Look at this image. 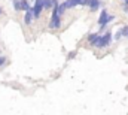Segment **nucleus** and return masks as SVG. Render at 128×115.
<instances>
[{
  "mask_svg": "<svg viewBox=\"0 0 128 115\" xmlns=\"http://www.w3.org/2000/svg\"><path fill=\"white\" fill-rule=\"evenodd\" d=\"M2 14H3V9H2V6H0V15H2Z\"/></svg>",
  "mask_w": 128,
  "mask_h": 115,
  "instance_id": "16",
  "label": "nucleus"
},
{
  "mask_svg": "<svg viewBox=\"0 0 128 115\" xmlns=\"http://www.w3.org/2000/svg\"><path fill=\"white\" fill-rule=\"evenodd\" d=\"M121 33H122V37H127L128 39V26H124L121 29Z\"/></svg>",
  "mask_w": 128,
  "mask_h": 115,
  "instance_id": "12",
  "label": "nucleus"
},
{
  "mask_svg": "<svg viewBox=\"0 0 128 115\" xmlns=\"http://www.w3.org/2000/svg\"><path fill=\"white\" fill-rule=\"evenodd\" d=\"M61 27V17L58 15V5H55L52 8V15L49 20V29L51 30H57Z\"/></svg>",
  "mask_w": 128,
  "mask_h": 115,
  "instance_id": "2",
  "label": "nucleus"
},
{
  "mask_svg": "<svg viewBox=\"0 0 128 115\" xmlns=\"http://www.w3.org/2000/svg\"><path fill=\"white\" fill-rule=\"evenodd\" d=\"M124 2H125V3H127V5H128V0H124Z\"/></svg>",
  "mask_w": 128,
  "mask_h": 115,
  "instance_id": "17",
  "label": "nucleus"
},
{
  "mask_svg": "<svg viewBox=\"0 0 128 115\" xmlns=\"http://www.w3.org/2000/svg\"><path fill=\"white\" fill-rule=\"evenodd\" d=\"M20 5H21V11H28L30 9L28 0H20Z\"/></svg>",
  "mask_w": 128,
  "mask_h": 115,
  "instance_id": "9",
  "label": "nucleus"
},
{
  "mask_svg": "<svg viewBox=\"0 0 128 115\" xmlns=\"http://www.w3.org/2000/svg\"><path fill=\"white\" fill-rule=\"evenodd\" d=\"M98 37H100V33H90L88 34V43L91 46H94L97 43V40H98Z\"/></svg>",
  "mask_w": 128,
  "mask_h": 115,
  "instance_id": "8",
  "label": "nucleus"
},
{
  "mask_svg": "<svg viewBox=\"0 0 128 115\" xmlns=\"http://www.w3.org/2000/svg\"><path fill=\"white\" fill-rule=\"evenodd\" d=\"M4 63H6V57L0 55V66H4Z\"/></svg>",
  "mask_w": 128,
  "mask_h": 115,
  "instance_id": "15",
  "label": "nucleus"
},
{
  "mask_svg": "<svg viewBox=\"0 0 128 115\" xmlns=\"http://www.w3.org/2000/svg\"><path fill=\"white\" fill-rule=\"evenodd\" d=\"M76 54H78V51H70V52L67 54V58H68V60H72V58L76 57Z\"/></svg>",
  "mask_w": 128,
  "mask_h": 115,
  "instance_id": "13",
  "label": "nucleus"
},
{
  "mask_svg": "<svg viewBox=\"0 0 128 115\" xmlns=\"http://www.w3.org/2000/svg\"><path fill=\"white\" fill-rule=\"evenodd\" d=\"M32 11H33L34 20L40 18V14H42V11H43V0H34V5H33Z\"/></svg>",
  "mask_w": 128,
  "mask_h": 115,
  "instance_id": "4",
  "label": "nucleus"
},
{
  "mask_svg": "<svg viewBox=\"0 0 128 115\" xmlns=\"http://www.w3.org/2000/svg\"><path fill=\"white\" fill-rule=\"evenodd\" d=\"M84 6H88L91 11H97L100 8V0H85Z\"/></svg>",
  "mask_w": 128,
  "mask_h": 115,
  "instance_id": "6",
  "label": "nucleus"
},
{
  "mask_svg": "<svg viewBox=\"0 0 128 115\" xmlns=\"http://www.w3.org/2000/svg\"><path fill=\"white\" fill-rule=\"evenodd\" d=\"M112 37H113V34H112L110 31H106L104 34H100V37H98V40H97V43L94 46H96V48H100V49L109 46L110 42H112Z\"/></svg>",
  "mask_w": 128,
  "mask_h": 115,
  "instance_id": "3",
  "label": "nucleus"
},
{
  "mask_svg": "<svg viewBox=\"0 0 128 115\" xmlns=\"http://www.w3.org/2000/svg\"><path fill=\"white\" fill-rule=\"evenodd\" d=\"M52 8V0H43V9H51Z\"/></svg>",
  "mask_w": 128,
  "mask_h": 115,
  "instance_id": "10",
  "label": "nucleus"
},
{
  "mask_svg": "<svg viewBox=\"0 0 128 115\" xmlns=\"http://www.w3.org/2000/svg\"><path fill=\"white\" fill-rule=\"evenodd\" d=\"M116 40H119V39H122V33H121V30H118L116 33H115V36H113Z\"/></svg>",
  "mask_w": 128,
  "mask_h": 115,
  "instance_id": "14",
  "label": "nucleus"
},
{
  "mask_svg": "<svg viewBox=\"0 0 128 115\" xmlns=\"http://www.w3.org/2000/svg\"><path fill=\"white\" fill-rule=\"evenodd\" d=\"M33 20H34V17H33V11H32V8H30L28 11H26V17H24L26 26H30V24L33 23Z\"/></svg>",
  "mask_w": 128,
  "mask_h": 115,
  "instance_id": "7",
  "label": "nucleus"
},
{
  "mask_svg": "<svg viewBox=\"0 0 128 115\" xmlns=\"http://www.w3.org/2000/svg\"><path fill=\"white\" fill-rule=\"evenodd\" d=\"M12 5H14V9H15V11H21V5H20V0H12Z\"/></svg>",
  "mask_w": 128,
  "mask_h": 115,
  "instance_id": "11",
  "label": "nucleus"
},
{
  "mask_svg": "<svg viewBox=\"0 0 128 115\" xmlns=\"http://www.w3.org/2000/svg\"><path fill=\"white\" fill-rule=\"evenodd\" d=\"M115 20V15H110L107 9H103L100 12V17H98V26H100V30H104L107 24H110L112 21Z\"/></svg>",
  "mask_w": 128,
  "mask_h": 115,
  "instance_id": "1",
  "label": "nucleus"
},
{
  "mask_svg": "<svg viewBox=\"0 0 128 115\" xmlns=\"http://www.w3.org/2000/svg\"><path fill=\"white\" fill-rule=\"evenodd\" d=\"M84 3H85V0H66L63 3V6H64V9H70V8L79 6V5L84 6Z\"/></svg>",
  "mask_w": 128,
  "mask_h": 115,
  "instance_id": "5",
  "label": "nucleus"
}]
</instances>
